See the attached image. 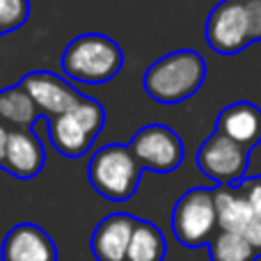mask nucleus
<instances>
[{"label":"nucleus","mask_w":261,"mask_h":261,"mask_svg":"<svg viewBox=\"0 0 261 261\" xmlns=\"http://www.w3.org/2000/svg\"><path fill=\"white\" fill-rule=\"evenodd\" d=\"M206 44L220 55H236L261 41V0H222L204 25Z\"/></svg>","instance_id":"3"},{"label":"nucleus","mask_w":261,"mask_h":261,"mask_svg":"<svg viewBox=\"0 0 261 261\" xmlns=\"http://www.w3.org/2000/svg\"><path fill=\"white\" fill-rule=\"evenodd\" d=\"M248 239L252 241V245L257 248V252L261 254V218L254 220V225L248 229Z\"/></svg>","instance_id":"20"},{"label":"nucleus","mask_w":261,"mask_h":261,"mask_svg":"<svg viewBox=\"0 0 261 261\" xmlns=\"http://www.w3.org/2000/svg\"><path fill=\"white\" fill-rule=\"evenodd\" d=\"M167 241L163 231L153 222L140 220L135 222L130 243L126 250V261H165Z\"/></svg>","instance_id":"16"},{"label":"nucleus","mask_w":261,"mask_h":261,"mask_svg":"<svg viewBox=\"0 0 261 261\" xmlns=\"http://www.w3.org/2000/svg\"><path fill=\"white\" fill-rule=\"evenodd\" d=\"M7 138H9V128L0 122V170H3V161H5V147H7Z\"/></svg>","instance_id":"21"},{"label":"nucleus","mask_w":261,"mask_h":261,"mask_svg":"<svg viewBox=\"0 0 261 261\" xmlns=\"http://www.w3.org/2000/svg\"><path fill=\"white\" fill-rule=\"evenodd\" d=\"M142 172L128 144L113 142L92 153L87 179L101 197L110 202H126L138 193Z\"/></svg>","instance_id":"4"},{"label":"nucleus","mask_w":261,"mask_h":261,"mask_svg":"<svg viewBox=\"0 0 261 261\" xmlns=\"http://www.w3.org/2000/svg\"><path fill=\"white\" fill-rule=\"evenodd\" d=\"M46 122L48 140L60 156L83 158L106 126V108L96 99L83 94V99L71 110Z\"/></svg>","instance_id":"5"},{"label":"nucleus","mask_w":261,"mask_h":261,"mask_svg":"<svg viewBox=\"0 0 261 261\" xmlns=\"http://www.w3.org/2000/svg\"><path fill=\"white\" fill-rule=\"evenodd\" d=\"M124 67V50L113 37L101 32L78 35L64 46L60 69L64 78L83 85H103Z\"/></svg>","instance_id":"2"},{"label":"nucleus","mask_w":261,"mask_h":261,"mask_svg":"<svg viewBox=\"0 0 261 261\" xmlns=\"http://www.w3.org/2000/svg\"><path fill=\"white\" fill-rule=\"evenodd\" d=\"M206 248L211 261H257L261 257L248 234H241V231L220 229Z\"/></svg>","instance_id":"17"},{"label":"nucleus","mask_w":261,"mask_h":261,"mask_svg":"<svg viewBox=\"0 0 261 261\" xmlns=\"http://www.w3.org/2000/svg\"><path fill=\"white\" fill-rule=\"evenodd\" d=\"M18 83L25 87V92L39 108L41 117L46 119L64 115L83 99V92H78L69 78L53 71H30Z\"/></svg>","instance_id":"9"},{"label":"nucleus","mask_w":261,"mask_h":261,"mask_svg":"<svg viewBox=\"0 0 261 261\" xmlns=\"http://www.w3.org/2000/svg\"><path fill=\"white\" fill-rule=\"evenodd\" d=\"M216 130L252 151L261 142V108L252 101H236L220 110Z\"/></svg>","instance_id":"13"},{"label":"nucleus","mask_w":261,"mask_h":261,"mask_svg":"<svg viewBox=\"0 0 261 261\" xmlns=\"http://www.w3.org/2000/svg\"><path fill=\"white\" fill-rule=\"evenodd\" d=\"M172 231L184 248H204L218 234V216L213 188H190L176 199L172 208Z\"/></svg>","instance_id":"6"},{"label":"nucleus","mask_w":261,"mask_h":261,"mask_svg":"<svg viewBox=\"0 0 261 261\" xmlns=\"http://www.w3.org/2000/svg\"><path fill=\"white\" fill-rule=\"evenodd\" d=\"M128 149L133 151L135 161L142 170L156 174H170L184 163L186 149L184 140L174 128L165 124H147L130 138Z\"/></svg>","instance_id":"7"},{"label":"nucleus","mask_w":261,"mask_h":261,"mask_svg":"<svg viewBox=\"0 0 261 261\" xmlns=\"http://www.w3.org/2000/svg\"><path fill=\"white\" fill-rule=\"evenodd\" d=\"M206 81V62L193 48H181L158 58L142 76V87L149 99L163 106L188 101L202 90Z\"/></svg>","instance_id":"1"},{"label":"nucleus","mask_w":261,"mask_h":261,"mask_svg":"<svg viewBox=\"0 0 261 261\" xmlns=\"http://www.w3.org/2000/svg\"><path fill=\"white\" fill-rule=\"evenodd\" d=\"M39 117V108L21 83L0 90V122L7 128H32Z\"/></svg>","instance_id":"15"},{"label":"nucleus","mask_w":261,"mask_h":261,"mask_svg":"<svg viewBox=\"0 0 261 261\" xmlns=\"http://www.w3.org/2000/svg\"><path fill=\"white\" fill-rule=\"evenodd\" d=\"M3 261H58L55 241L35 222H18L7 231L0 248Z\"/></svg>","instance_id":"10"},{"label":"nucleus","mask_w":261,"mask_h":261,"mask_svg":"<svg viewBox=\"0 0 261 261\" xmlns=\"http://www.w3.org/2000/svg\"><path fill=\"white\" fill-rule=\"evenodd\" d=\"M213 202H216L218 229L222 231L248 234V229L257 220L248 197L241 193L239 186H216L213 188Z\"/></svg>","instance_id":"14"},{"label":"nucleus","mask_w":261,"mask_h":261,"mask_svg":"<svg viewBox=\"0 0 261 261\" xmlns=\"http://www.w3.org/2000/svg\"><path fill=\"white\" fill-rule=\"evenodd\" d=\"M138 218L130 213H110L92 234V254L96 261H126V250L130 243V234Z\"/></svg>","instance_id":"12"},{"label":"nucleus","mask_w":261,"mask_h":261,"mask_svg":"<svg viewBox=\"0 0 261 261\" xmlns=\"http://www.w3.org/2000/svg\"><path fill=\"white\" fill-rule=\"evenodd\" d=\"M46 165V149L32 128H9L3 170L16 179H35Z\"/></svg>","instance_id":"11"},{"label":"nucleus","mask_w":261,"mask_h":261,"mask_svg":"<svg viewBox=\"0 0 261 261\" xmlns=\"http://www.w3.org/2000/svg\"><path fill=\"white\" fill-rule=\"evenodd\" d=\"M197 167L218 186H239L250 167V149L213 130L197 149Z\"/></svg>","instance_id":"8"},{"label":"nucleus","mask_w":261,"mask_h":261,"mask_svg":"<svg viewBox=\"0 0 261 261\" xmlns=\"http://www.w3.org/2000/svg\"><path fill=\"white\" fill-rule=\"evenodd\" d=\"M30 18V0H0V39L25 25Z\"/></svg>","instance_id":"18"},{"label":"nucleus","mask_w":261,"mask_h":261,"mask_svg":"<svg viewBox=\"0 0 261 261\" xmlns=\"http://www.w3.org/2000/svg\"><path fill=\"white\" fill-rule=\"evenodd\" d=\"M241 193L248 197L250 206H252L254 216L261 218V176H252V179H243L239 184Z\"/></svg>","instance_id":"19"}]
</instances>
